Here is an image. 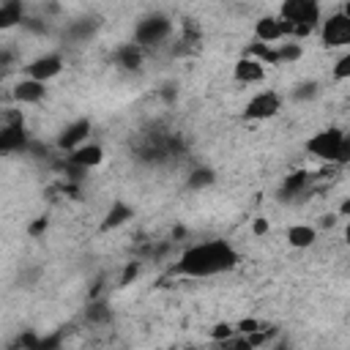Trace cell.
<instances>
[{"label":"cell","instance_id":"obj_13","mask_svg":"<svg viewBox=\"0 0 350 350\" xmlns=\"http://www.w3.org/2000/svg\"><path fill=\"white\" fill-rule=\"evenodd\" d=\"M129 219H134V208H131L129 202H123V200H115V202L109 205V211L104 213V219H101L98 230H101V232L118 230V227H123Z\"/></svg>","mask_w":350,"mask_h":350},{"label":"cell","instance_id":"obj_32","mask_svg":"<svg viewBox=\"0 0 350 350\" xmlns=\"http://www.w3.org/2000/svg\"><path fill=\"white\" fill-rule=\"evenodd\" d=\"M336 221H339L336 213H325V216H320V227H334Z\"/></svg>","mask_w":350,"mask_h":350},{"label":"cell","instance_id":"obj_27","mask_svg":"<svg viewBox=\"0 0 350 350\" xmlns=\"http://www.w3.org/2000/svg\"><path fill=\"white\" fill-rule=\"evenodd\" d=\"M211 336H213L216 342H224V339H230V336H235V328H232L230 323H216V325L211 328Z\"/></svg>","mask_w":350,"mask_h":350},{"label":"cell","instance_id":"obj_29","mask_svg":"<svg viewBox=\"0 0 350 350\" xmlns=\"http://www.w3.org/2000/svg\"><path fill=\"white\" fill-rule=\"evenodd\" d=\"M268 230H271V224H268V219H265V216H257V219L252 221V235H257V238H260V235H265Z\"/></svg>","mask_w":350,"mask_h":350},{"label":"cell","instance_id":"obj_28","mask_svg":"<svg viewBox=\"0 0 350 350\" xmlns=\"http://www.w3.org/2000/svg\"><path fill=\"white\" fill-rule=\"evenodd\" d=\"M137 273H139V262H129L126 268H123V273H120V287H129L134 279H137Z\"/></svg>","mask_w":350,"mask_h":350},{"label":"cell","instance_id":"obj_4","mask_svg":"<svg viewBox=\"0 0 350 350\" xmlns=\"http://www.w3.org/2000/svg\"><path fill=\"white\" fill-rule=\"evenodd\" d=\"M170 33H172L170 16H164V14H150V16H145V19L137 22V27H134V44H139L142 49H145V46H156V44H161Z\"/></svg>","mask_w":350,"mask_h":350},{"label":"cell","instance_id":"obj_30","mask_svg":"<svg viewBox=\"0 0 350 350\" xmlns=\"http://www.w3.org/2000/svg\"><path fill=\"white\" fill-rule=\"evenodd\" d=\"M14 347H38V336L36 334H25L14 342Z\"/></svg>","mask_w":350,"mask_h":350},{"label":"cell","instance_id":"obj_26","mask_svg":"<svg viewBox=\"0 0 350 350\" xmlns=\"http://www.w3.org/2000/svg\"><path fill=\"white\" fill-rule=\"evenodd\" d=\"M260 325H262V323H260L257 317H241L232 328H235V334H252V331H257Z\"/></svg>","mask_w":350,"mask_h":350},{"label":"cell","instance_id":"obj_19","mask_svg":"<svg viewBox=\"0 0 350 350\" xmlns=\"http://www.w3.org/2000/svg\"><path fill=\"white\" fill-rule=\"evenodd\" d=\"M249 57L260 60L262 66H279V63H276V46H273V44H265V41H254V44L249 46Z\"/></svg>","mask_w":350,"mask_h":350},{"label":"cell","instance_id":"obj_24","mask_svg":"<svg viewBox=\"0 0 350 350\" xmlns=\"http://www.w3.org/2000/svg\"><path fill=\"white\" fill-rule=\"evenodd\" d=\"M49 230V219L46 216H36L30 224H27V235L30 238H38V235H44Z\"/></svg>","mask_w":350,"mask_h":350},{"label":"cell","instance_id":"obj_8","mask_svg":"<svg viewBox=\"0 0 350 350\" xmlns=\"http://www.w3.org/2000/svg\"><path fill=\"white\" fill-rule=\"evenodd\" d=\"M60 71H63V57L60 55H41V57L27 63V77H33L38 82H49Z\"/></svg>","mask_w":350,"mask_h":350},{"label":"cell","instance_id":"obj_11","mask_svg":"<svg viewBox=\"0 0 350 350\" xmlns=\"http://www.w3.org/2000/svg\"><path fill=\"white\" fill-rule=\"evenodd\" d=\"M104 161V148L96 145V142H82L79 148L68 150V164H77L82 170H90V167H98Z\"/></svg>","mask_w":350,"mask_h":350},{"label":"cell","instance_id":"obj_16","mask_svg":"<svg viewBox=\"0 0 350 350\" xmlns=\"http://www.w3.org/2000/svg\"><path fill=\"white\" fill-rule=\"evenodd\" d=\"M25 22V8L22 0H5L0 3V30H11Z\"/></svg>","mask_w":350,"mask_h":350},{"label":"cell","instance_id":"obj_25","mask_svg":"<svg viewBox=\"0 0 350 350\" xmlns=\"http://www.w3.org/2000/svg\"><path fill=\"white\" fill-rule=\"evenodd\" d=\"M347 77H350V55L345 52V55L336 60V66H334V79L342 82V79H347Z\"/></svg>","mask_w":350,"mask_h":350},{"label":"cell","instance_id":"obj_22","mask_svg":"<svg viewBox=\"0 0 350 350\" xmlns=\"http://www.w3.org/2000/svg\"><path fill=\"white\" fill-rule=\"evenodd\" d=\"M85 317L90 320V323H109V306L107 304H90L88 309H85Z\"/></svg>","mask_w":350,"mask_h":350},{"label":"cell","instance_id":"obj_3","mask_svg":"<svg viewBox=\"0 0 350 350\" xmlns=\"http://www.w3.org/2000/svg\"><path fill=\"white\" fill-rule=\"evenodd\" d=\"M306 153L320 159V161L345 167L350 161V139L342 129L331 126V129H323V131H317L314 137L306 139Z\"/></svg>","mask_w":350,"mask_h":350},{"label":"cell","instance_id":"obj_2","mask_svg":"<svg viewBox=\"0 0 350 350\" xmlns=\"http://www.w3.org/2000/svg\"><path fill=\"white\" fill-rule=\"evenodd\" d=\"M279 22L284 38H306L320 25L317 0H284L279 8Z\"/></svg>","mask_w":350,"mask_h":350},{"label":"cell","instance_id":"obj_12","mask_svg":"<svg viewBox=\"0 0 350 350\" xmlns=\"http://www.w3.org/2000/svg\"><path fill=\"white\" fill-rule=\"evenodd\" d=\"M265 66L260 63V60H254V57H241L235 66H232V77L238 79V82H243V85H254V82H262L265 79Z\"/></svg>","mask_w":350,"mask_h":350},{"label":"cell","instance_id":"obj_9","mask_svg":"<svg viewBox=\"0 0 350 350\" xmlns=\"http://www.w3.org/2000/svg\"><path fill=\"white\" fill-rule=\"evenodd\" d=\"M90 120L88 118H79V120H74V123H68L66 129H63V134L57 137V148L60 150H74V148H79L82 142H88V137H90Z\"/></svg>","mask_w":350,"mask_h":350},{"label":"cell","instance_id":"obj_14","mask_svg":"<svg viewBox=\"0 0 350 350\" xmlns=\"http://www.w3.org/2000/svg\"><path fill=\"white\" fill-rule=\"evenodd\" d=\"M254 38H257V41H265V44L282 41L284 33H282L279 16H260V19L254 22Z\"/></svg>","mask_w":350,"mask_h":350},{"label":"cell","instance_id":"obj_6","mask_svg":"<svg viewBox=\"0 0 350 350\" xmlns=\"http://www.w3.org/2000/svg\"><path fill=\"white\" fill-rule=\"evenodd\" d=\"M279 109H282V96L276 90H262L249 98V104L243 107V118L246 120H268Z\"/></svg>","mask_w":350,"mask_h":350},{"label":"cell","instance_id":"obj_31","mask_svg":"<svg viewBox=\"0 0 350 350\" xmlns=\"http://www.w3.org/2000/svg\"><path fill=\"white\" fill-rule=\"evenodd\" d=\"M60 345V336H46V339H38V347L46 350V347H57Z\"/></svg>","mask_w":350,"mask_h":350},{"label":"cell","instance_id":"obj_10","mask_svg":"<svg viewBox=\"0 0 350 350\" xmlns=\"http://www.w3.org/2000/svg\"><path fill=\"white\" fill-rule=\"evenodd\" d=\"M11 96H14L19 104H38V101L46 98V82H38V79H33V77H25V79H19V82L14 85Z\"/></svg>","mask_w":350,"mask_h":350},{"label":"cell","instance_id":"obj_18","mask_svg":"<svg viewBox=\"0 0 350 350\" xmlns=\"http://www.w3.org/2000/svg\"><path fill=\"white\" fill-rule=\"evenodd\" d=\"M312 178H314V172H306V170H298V172L287 175V178H284V186H282V194H284V197H295V194H301V191L309 186Z\"/></svg>","mask_w":350,"mask_h":350},{"label":"cell","instance_id":"obj_7","mask_svg":"<svg viewBox=\"0 0 350 350\" xmlns=\"http://www.w3.org/2000/svg\"><path fill=\"white\" fill-rule=\"evenodd\" d=\"M25 148H27V129H25L22 115H14L5 126H0V156L16 153Z\"/></svg>","mask_w":350,"mask_h":350},{"label":"cell","instance_id":"obj_1","mask_svg":"<svg viewBox=\"0 0 350 350\" xmlns=\"http://www.w3.org/2000/svg\"><path fill=\"white\" fill-rule=\"evenodd\" d=\"M238 262H241V257L232 249V243H227V241H202V243H194V246L183 249V254L178 257L172 271L180 273V276L205 279V276L227 273Z\"/></svg>","mask_w":350,"mask_h":350},{"label":"cell","instance_id":"obj_17","mask_svg":"<svg viewBox=\"0 0 350 350\" xmlns=\"http://www.w3.org/2000/svg\"><path fill=\"white\" fill-rule=\"evenodd\" d=\"M314 241H317V230L309 224H293L287 230V243L293 249H309V246H314Z\"/></svg>","mask_w":350,"mask_h":350},{"label":"cell","instance_id":"obj_23","mask_svg":"<svg viewBox=\"0 0 350 350\" xmlns=\"http://www.w3.org/2000/svg\"><path fill=\"white\" fill-rule=\"evenodd\" d=\"M317 82H301V85H295V90H293V98L295 101H312L314 96H317Z\"/></svg>","mask_w":350,"mask_h":350},{"label":"cell","instance_id":"obj_21","mask_svg":"<svg viewBox=\"0 0 350 350\" xmlns=\"http://www.w3.org/2000/svg\"><path fill=\"white\" fill-rule=\"evenodd\" d=\"M301 55H304V49L295 41H287V44L276 46V63H295V60H301Z\"/></svg>","mask_w":350,"mask_h":350},{"label":"cell","instance_id":"obj_20","mask_svg":"<svg viewBox=\"0 0 350 350\" xmlns=\"http://www.w3.org/2000/svg\"><path fill=\"white\" fill-rule=\"evenodd\" d=\"M213 180H216V175H213L211 167H197V170H191L186 186H189V189H205V186H211Z\"/></svg>","mask_w":350,"mask_h":350},{"label":"cell","instance_id":"obj_15","mask_svg":"<svg viewBox=\"0 0 350 350\" xmlns=\"http://www.w3.org/2000/svg\"><path fill=\"white\" fill-rule=\"evenodd\" d=\"M142 46L139 44H134V41H129V44H120L118 46V52H115V63L120 66V68H126V71H137L139 66H142Z\"/></svg>","mask_w":350,"mask_h":350},{"label":"cell","instance_id":"obj_5","mask_svg":"<svg viewBox=\"0 0 350 350\" xmlns=\"http://www.w3.org/2000/svg\"><path fill=\"white\" fill-rule=\"evenodd\" d=\"M320 38H323V46H328V49L347 46V44H350V14H347V11L331 14V16L320 25Z\"/></svg>","mask_w":350,"mask_h":350},{"label":"cell","instance_id":"obj_33","mask_svg":"<svg viewBox=\"0 0 350 350\" xmlns=\"http://www.w3.org/2000/svg\"><path fill=\"white\" fill-rule=\"evenodd\" d=\"M339 219H345V216H350V200H345L342 205H339V213H336Z\"/></svg>","mask_w":350,"mask_h":350}]
</instances>
